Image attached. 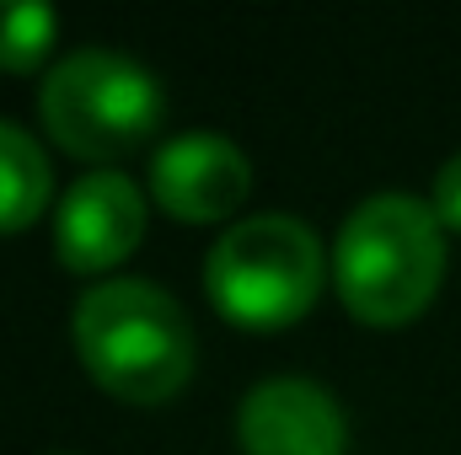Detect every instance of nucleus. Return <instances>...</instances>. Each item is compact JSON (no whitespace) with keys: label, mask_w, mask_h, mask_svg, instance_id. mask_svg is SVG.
Here are the masks:
<instances>
[{"label":"nucleus","mask_w":461,"mask_h":455,"mask_svg":"<svg viewBox=\"0 0 461 455\" xmlns=\"http://www.w3.org/2000/svg\"><path fill=\"white\" fill-rule=\"evenodd\" d=\"M429 210L440 215V226L461 230V150L435 172V199H429Z\"/></svg>","instance_id":"nucleus-10"},{"label":"nucleus","mask_w":461,"mask_h":455,"mask_svg":"<svg viewBox=\"0 0 461 455\" xmlns=\"http://www.w3.org/2000/svg\"><path fill=\"white\" fill-rule=\"evenodd\" d=\"M145 236V193L123 172H86L65 188L54 215V252L70 273H103Z\"/></svg>","instance_id":"nucleus-5"},{"label":"nucleus","mask_w":461,"mask_h":455,"mask_svg":"<svg viewBox=\"0 0 461 455\" xmlns=\"http://www.w3.org/2000/svg\"><path fill=\"white\" fill-rule=\"evenodd\" d=\"M247 188H252V166L221 134H177L150 161L156 204L177 220H194V226L236 215Z\"/></svg>","instance_id":"nucleus-7"},{"label":"nucleus","mask_w":461,"mask_h":455,"mask_svg":"<svg viewBox=\"0 0 461 455\" xmlns=\"http://www.w3.org/2000/svg\"><path fill=\"white\" fill-rule=\"evenodd\" d=\"M204 290L241 327H290L322 290V241L295 215H247L215 241Z\"/></svg>","instance_id":"nucleus-4"},{"label":"nucleus","mask_w":461,"mask_h":455,"mask_svg":"<svg viewBox=\"0 0 461 455\" xmlns=\"http://www.w3.org/2000/svg\"><path fill=\"white\" fill-rule=\"evenodd\" d=\"M49 156L38 150V139L16 123L0 118V230L32 226L49 204Z\"/></svg>","instance_id":"nucleus-8"},{"label":"nucleus","mask_w":461,"mask_h":455,"mask_svg":"<svg viewBox=\"0 0 461 455\" xmlns=\"http://www.w3.org/2000/svg\"><path fill=\"white\" fill-rule=\"evenodd\" d=\"M333 279L359 322H413L446 279L440 215L413 193H375L354 204L333 246Z\"/></svg>","instance_id":"nucleus-1"},{"label":"nucleus","mask_w":461,"mask_h":455,"mask_svg":"<svg viewBox=\"0 0 461 455\" xmlns=\"http://www.w3.org/2000/svg\"><path fill=\"white\" fill-rule=\"evenodd\" d=\"M59 16L38 0H0V70H32L49 59Z\"/></svg>","instance_id":"nucleus-9"},{"label":"nucleus","mask_w":461,"mask_h":455,"mask_svg":"<svg viewBox=\"0 0 461 455\" xmlns=\"http://www.w3.org/2000/svg\"><path fill=\"white\" fill-rule=\"evenodd\" d=\"M236 440L247 455H344L348 424L344 407L317 380L274 375L241 397Z\"/></svg>","instance_id":"nucleus-6"},{"label":"nucleus","mask_w":461,"mask_h":455,"mask_svg":"<svg viewBox=\"0 0 461 455\" xmlns=\"http://www.w3.org/2000/svg\"><path fill=\"white\" fill-rule=\"evenodd\" d=\"M76 348L103 391L123 402H167L194 370V327L150 279H108L76 306Z\"/></svg>","instance_id":"nucleus-2"},{"label":"nucleus","mask_w":461,"mask_h":455,"mask_svg":"<svg viewBox=\"0 0 461 455\" xmlns=\"http://www.w3.org/2000/svg\"><path fill=\"white\" fill-rule=\"evenodd\" d=\"M43 129L59 139V150L81 161H113L140 150L167 113V97L145 65H134L118 49H76L65 54L38 92Z\"/></svg>","instance_id":"nucleus-3"}]
</instances>
